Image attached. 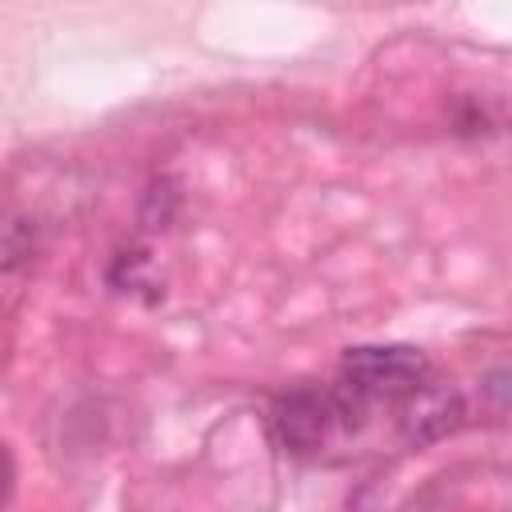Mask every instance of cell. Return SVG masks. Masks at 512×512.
Wrapping results in <instances>:
<instances>
[{
	"label": "cell",
	"instance_id": "obj_3",
	"mask_svg": "<svg viewBox=\"0 0 512 512\" xmlns=\"http://www.w3.org/2000/svg\"><path fill=\"white\" fill-rule=\"evenodd\" d=\"M464 420V404L456 392H444V388H424L412 396V408H408V436L416 444L424 440H436L444 432H452L456 424Z\"/></svg>",
	"mask_w": 512,
	"mask_h": 512
},
{
	"label": "cell",
	"instance_id": "obj_1",
	"mask_svg": "<svg viewBox=\"0 0 512 512\" xmlns=\"http://www.w3.org/2000/svg\"><path fill=\"white\" fill-rule=\"evenodd\" d=\"M368 400H360L352 388H292L284 396H276L272 404V432L276 440L296 452V456H308V452H320L332 436L340 432H352L364 416Z\"/></svg>",
	"mask_w": 512,
	"mask_h": 512
},
{
	"label": "cell",
	"instance_id": "obj_2",
	"mask_svg": "<svg viewBox=\"0 0 512 512\" xmlns=\"http://www.w3.org/2000/svg\"><path fill=\"white\" fill-rule=\"evenodd\" d=\"M344 388L360 400H412L428 388L432 364L420 348L384 344V348H348L340 364Z\"/></svg>",
	"mask_w": 512,
	"mask_h": 512
}]
</instances>
